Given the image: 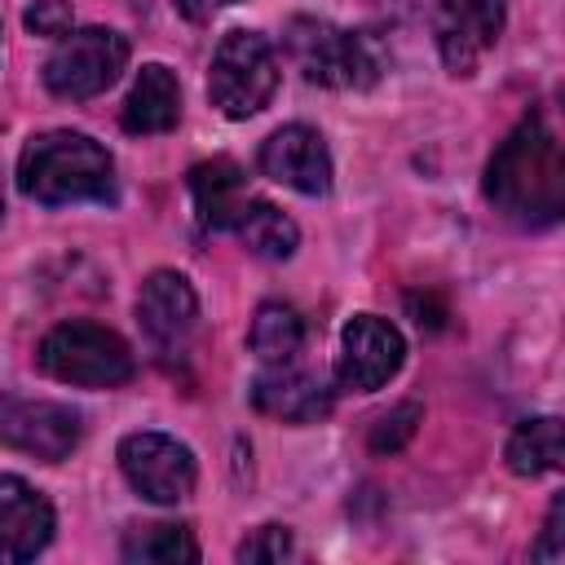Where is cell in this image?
<instances>
[{
    "mask_svg": "<svg viewBox=\"0 0 565 565\" xmlns=\"http://www.w3.org/2000/svg\"><path fill=\"white\" fill-rule=\"evenodd\" d=\"M486 199L516 225H552L565 207V163L556 132L530 115L486 163Z\"/></svg>",
    "mask_w": 565,
    "mask_h": 565,
    "instance_id": "6da1fadb",
    "label": "cell"
},
{
    "mask_svg": "<svg viewBox=\"0 0 565 565\" xmlns=\"http://www.w3.org/2000/svg\"><path fill=\"white\" fill-rule=\"evenodd\" d=\"M18 185L26 199L57 207L115 194V163L106 146L84 132H40L18 159Z\"/></svg>",
    "mask_w": 565,
    "mask_h": 565,
    "instance_id": "7a4b0ae2",
    "label": "cell"
},
{
    "mask_svg": "<svg viewBox=\"0 0 565 565\" xmlns=\"http://www.w3.org/2000/svg\"><path fill=\"white\" fill-rule=\"evenodd\" d=\"M282 44L296 71L322 88H366L380 75V53L371 49V40L322 18H291Z\"/></svg>",
    "mask_w": 565,
    "mask_h": 565,
    "instance_id": "3957f363",
    "label": "cell"
},
{
    "mask_svg": "<svg viewBox=\"0 0 565 565\" xmlns=\"http://www.w3.org/2000/svg\"><path fill=\"white\" fill-rule=\"evenodd\" d=\"M40 371L79 384V388H115L132 380V349L124 335L97 322H62L40 340Z\"/></svg>",
    "mask_w": 565,
    "mask_h": 565,
    "instance_id": "277c9868",
    "label": "cell"
},
{
    "mask_svg": "<svg viewBox=\"0 0 565 565\" xmlns=\"http://www.w3.org/2000/svg\"><path fill=\"white\" fill-rule=\"evenodd\" d=\"M278 88V57L265 35L256 31H230L221 35L207 71V97L225 119L256 115Z\"/></svg>",
    "mask_w": 565,
    "mask_h": 565,
    "instance_id": "5b68a950",
    "label": "cell"
},
{
    "mask_svg": "<svg viewBox=\"0 0 565 565\" xmlns=\"http://www.w3.org/2000/svg\"><path fill=\"white\" fill-rule=\"evenodd\" d=\"M124 62H128V40L119 31H106V26L66 31L44 62V84L53 97L84 102L106 93L119 79Z\"/></svg>",
    "mask_w": 565,
    "mask_h": 565,
    "instance_id": "8992f818",
    "label": "cell"
},
{
    "mask_svg": "<svg viewBox=\"0 0 565 565\" xmlns=\"http://www.w3.org/2000/svg\"><path fill=\"white\" fill-rule=\"evenodd\" d=\"M119 468L128 486L150 503H181L194 490V455L168 433H128L119 441Z\"/></svg>",
    "mask_w": 565,
    "mask_h": 565,
    "instance_id": "52a82bcc",
    "label": "cell"
},
{
    "mask_svg": "<svg viewBox=\"0 0 565 565\" xmlns=\"http://www.w3.org/2000/svg\"><path fill=\"white\" fill-rule=\"evenodd\" d=\"M0 441L9 450L57 463L79 446V415L62 402L0 393Z\"/></svg>",
    "mask_w": 565,
    "mask_h": 565,
    "instance_id": "ba28073f",
    "label": "cell"
},
{
    "mask_svg": "<svg viewBox=\"0 0 565 565\" xmlns=\"http://www.w3.org/2000/svg\"><path fill=\"white\" fill-rule=\"evenodd\" d=\"M503 18H508V0H437L433 31L446 71L472 75L481 57L499 44Z\"/></svg>",
    "mask_w": 565,
    "mask_h": 565,
    "instance_id": "9c48e42d",
    "label": "cell"
},
{
    "mask_svg": "<svg viewBox=\"0 0 565 565\" xmlns=\"http://www.w3.org/2000/svg\"><path fill=\"white\" fill-rule=\"evenodd\" d=\"M406 358V344H402V331L375 313H358L344 335H340V362H335V380L340 388H353V393H375L380 384H388L397 375Z\"/></svg>",
    "mask_w": 565,
    "mask_h": 565,
    "instance_id": "30bf717a",
    "label": "cell"
},
{
    "mask_svg": "<svg viewBox=\"0 0 565 565\" xmlns=\"http://www.w3.org/2000/svg\"><path fill=\"white\" fill-rule=\"evenodd\" d=\"M260 172L287 190L300 194H327L331 185V154L327 141L309 124H287L265 137L260 146Z\"/></svg>",
    "mask_w": 565,
    "mask_h": 565,
    "instance_id": "8fae6325",
    "label": "cell"
},
{
    "mask_svg": "<svg viewBox=\"0 0 565 565\" xmlns=\"http://www.w3.org/2000/svg\"><path fill=\"white\" fill-rule=\"evenodd\" d=\"M49 539H53L49 499L22 477H0V565H22L40 556Z\"/></svg>",
    "mask_w": 565,
    "mask_h": 565,
    "instance_id": "7c38bea8",
    "label": "cell"
},
{
    "mask_svg": "<svg viewBox=\"0 0 565 565\" xmlns=\"http://www.w3.org/2000/svg\"><path fill=\"white\" fill-rule=\"evenodd\" d=\"M137 318H141V331L163 349H181L199 322V300H194V287L172 274V269H159L141 282V296H137Z\"/></svg>",
    "mask_w": 565,
    "mask_h": 565,
    "instance_id": "4fadbf2b",
    "label": "cell"
},
{
    "mask_svg": "<svg viewBox=\"0 0 565 565\" xmlns=\"http://www.w3.org/2000/svg\"><path fill=\"white\" fill-rule=\"evenodd\" d=\"M252 402L260 415H274L282 424H313L331 411V388L318 375L282 362V366H269L265 375H256Z\"/></svg>",
    "mask_w": 565,
    "mask_h": 565,
    "instance_id": "5bb4252c",
    "label": "cell"
},
{
    "mask_svg": "<svg viewBox=\"0 0 565 565\" xmlns=\"http://www.w3.org/2000/svg\"><path fill=\"white\" fill-rule=\"evenodd\" d=\"M119 119H124V128L132 137H154V132L177 128V119H181V84H177V75L168 66H159V62L141 66L132 88H128V97H124V115Z\"/></svg>",
    "mask_w": 565,
    "mask_h": 565,
    "instance_id": "9a60e30c",
    "label": "cell"
},
{
    "mask_svg": "<svg viewBox=\"0 0 565 565\" xmlns=\"http://www.w3.org/2000/svg\"><path fill=\"white\" fill-rule=\"evenodd\" d=\"M190 194L203 230H234L247 207V181L234 159H203L190 168Z\"/></svg>",
    "mask_w": 565,
    "mask_h": 565,
    "instance_id": "2e32d148",
    "label": "cell"
},
{
    "mask_svg": "<svg viewBox=\"0 0 565 565\" xmlns=\"http://www.w3.org/2000/svg\"><path fill=\"white\" fill-rule=\"evenodd\" d=\"M561 463H565V437L556 415L516 424V433L508 437V468L516 477H543V472H556Z\"/></svg>",
    "mask_w": 565,
    "mask_h": 565,
    "instance_id": "e0dca14e",
    "label": "cell"
},
{
    "mask_svg": "<svg viewBox=\"0 0 565 565\" xmlns=\"http://www.w3.org/2000/svg\"><path fill=\"white\" fill-rule=\"evenodd\" d=\"M234 230L247 243V252L260 256V260H287L296 252V243H300L296 221L287 212H278L274 203H265V199H247V207L238 212Z\"/></svg>",
    "mask_w": 565,
    "mask_h": 565,
    "instance_id": "ac0fdd59",
    "label": "cell"
},
{
    "mask_svg": "<svg viewBox=\"0 0 565 565\" xmlns=\"http://www.w3.org/2000/svg\"><path fill=\"white\" fill-rule=\"evenodd\" d=\"M247 344H252V353H256L260 362L282 366V362H291V358L300 353V344H305V322H300V313H296L291 305L265 300V305L256 309V318H252Z\"/></svg>",
    "mask_w": 565,
    "mask_h": 565,
    "instance_id": "d6986e66",
    "label": "cell"
},
{
    "mask_svg": "<svg viewBox=\"0 0 565 565\" xmlns=\"http://www.w3.org/2000/svg\"><path fill=\"white\" fill-rule=\"evenodd\" d=\"M124 561H132V565L199 561V543L185 525H137L124 534Z\"/></svg>",
    "mask_w": 565,
    "mask_h": 565,
    "instance_id": "ffe728a7",
    "label": "cell"
},
{
    "mask_svg": "<svg viewBox=\"0 0 565 565\" xmlns=\"http://www.w3.org/2000/svg\"><path fill=\"white\" fill-rule=\"evenodd\" d=\"M415 428H419V406H415V402H402L397 411H388V415H380V419L371 424L366 446H371L375 455H393V450H402V446L415 437Z\"/></svg>",
    "mask_w": 565,
    "mask_h": 565,
    "instance_id": "44dd1931",
    "label": "cell"
},
{
    "mask_svg": "<svg viewBox=\"0 0 565 565\" xmlns=\"http://www.w3.org/2000/svg\"><path fill=\"white\" fill-rule=\"evenodd\" d=\"M296 552V543H291V530L287 525H260V530H252L243 543H238V561H282V556H291Z\"/></svg>",
    "mask_w": 565,
    "mask_h": 565,
    "instance_id": "7402d4cb",
    "label": "cell"
},
{
    "mask_svg": "<svg viewBox=\"0 0 565 565\" xmlns=\"http://www.w3.org/2000/svg\"><path fill=\"white\" fill-rule=\"evenodd\" d=\"M22 22H26V31H35V35H57V40H62V35L71 31L75 13H71L66 0H31L26 13H22Z\"/></svg>",
    "mask_w": 565,
    "mask_h": 565,
    "instance_id": "603a6c76",
    "label": "cell"
},
{
    "mask_svg": "<svg viewBox=\"0 0 565 565\" xmlns=\"http://www.w3.org/2000/svg\"><path fill=\"white\" fill-rule=\"evenodd\" d=\"M561 512H565V503L556 499L552 512H547V525H543V543L534 547L539 561H561V552H565V547H561Z\"/></svg>",
    "mask_w": 565,
    "mask_h": 565,
    "instance_id": "cb8c5ba5",
    "label": "cell"
},
{
    "mask_svg": "<svg viewBox=\"0 0 565 565\" xmlns=\"http://www.w3.org/2000/svg\"><path fill=\"white\" fill-rule=\"evenodd\" d=\"M225 4H234V0H177V9H181L185 18H194V22L212 18V13H216V9H225Z\"/></svg>",
    "mask_w": 565,
    "mask_h": 565,
    "instance_id": "d4e9b609",
    "label": "cell"
},
{
    "mask_svg": "<svg viewBox=\"0 0 565 565\" xmlns=\"http://www.w3.org/2000/svg\"><path fill=\"white\" fill-rule=\"evenodd\" d=\"M0 216H4V185H0Z\"/></svg>",
    "mask_w": 565,
    "mask_h": 565,
    "instance_id": "484cf974",
    "label": "cell"
}]
</instances>
